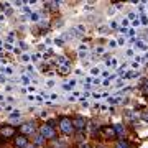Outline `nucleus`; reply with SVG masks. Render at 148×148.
<instances>
[{"instance_id":"4","label":"nucleus","mask_w":148,"mask_h":148,"mask_svg":"<svg viewBox=\"0 0 148 148\" xmlns=\"http://www.w3.org/2000/svg\"><path fill=\"white\" fill-rule=\"evenodd\" d=\"M73 127L77 128V130H84L86 128V120L82 119V117H76L73 120Z\"/></svg>"},{"instance_id":"1","label":"nucleus","mask_w":148,"mask_h":148,"mask_svg":"<svg viewBox=\"0 0 148 148\" xmlns=\"http://www.w3.org/2000/svg\"><path fill=\"white\" fill-rule=\"evenodd\" d=\"M59 128H61V132L66 133V135H71L74 132V127H73V120L69 119V117H61V120H59Z\"/></svg>"},{"instance_id":"11","label":"nucleus","mask_w":148,"mask_h":148,"mask_svg":"<svg viewBox=\"0 0 148 148\" xmlns=\"http://www.w3.org/2000/svg\"><path fill=\"white\" fill-rule=\"evenodd\" d=\"M16 117H20V114H18V112H13L10 115V119H16Z\"/></svg>"},{"instance_id":"3","label":"nucleus","mask_w":148,"mask_h":148,"mask_svg":"<svg viewBox=\"0 0 148 148\" xmlns=\"http://www.w3.org/2000/svg\"><path fill=\"white\" fill-rule=\"evenodd\" d=\"M20 132H21V135H25V137H27L28 133L35 132V125H33V123H30V122H28V123H23V125L20 127Z\"/></svg>"},{"instance_id":"5","label":"nucleus","mask_w":148,"mask_h":148,"mask_svg":"<svg viewBox=\"0 0 148 148\" xmlns=\"http://www.w3.org/2000/svg\"><path fill=\"white\" fill-rule=\"evenodd\" d=\"M0 135L2 137H5V138H8V137H12V135H15V128L13 127H0Z\"/></svg>"},{"instance_id":"15","label":"nucleus","mask_w":148,"mask_h":148,"mask_svg":"<svg viewBox=\"0 0 148 148\" xmlns=\"http://www.w3.org/2000/svg\"><path fill=\"white\" fill-rule=\"evenodd\" d=\"M147 120H148V115H147Z\"/></svg>"},{"instance_id":"14","label":"nucleus","mask_w":148,"mask_h":148,"mask_svg":"<svg viewBox=\"0 0 148 148\" xmlns=\"http://www.w3.org/2000/svg\"><path fill=\"white\" fill-rule=\"evenodd\" d=\"M27 148H35V147H27Z\"/></svg>"},{"instance_id":"12","label":"nucleus","mask_w":148,"mask_h":148,"mask_svg":"<svg viewBox=\"0 0 148 148\" xmlns=\"http://www.w3.org/2000/svg\"><path fill=\"white\" fill-rule=\"evenodd\" d=\"M143 90H145V94L148 95V81H147V82H145V87H143Z\"/></svg>"},{"instance_id":"13","label":"nucleus","mask_w":148,"mask_h":148,"mask_svg":"<svg viewBox=\"0 0 148 148\" xmlns=\"http://www.w3.org/2000/svg\"><path fill=\"white\" fill-rule=\"evenodd\" d=\"M81 148H89V147H87V145H81Z\"/></svg>"},{"instance_id":"10","label":"nucleus","mask_w":148,"mask_h":148,"mask_svg":"<svg viewBox=\"0 0 148 148\" xmlns=\"http://www.w3.org/2000/svg\"><path fill=\"white\" fill-rule=\"evenodd\" d=\"M30 18H32L33 21H38V18H40V16H38V13H32V15H30Z\"/></svg>"},{"instance_id":"7","label":"nucleus","mask_w":148,"mask_h":148,"mask_svg":"<svg viewBox=\"0 0 148 148\" xmlns=\"http://www.w3.org/2000/svg\"><path fill=\"white\" fill-rule=\"evenodd\" d=\"M102 133H106L109 138H115L117 137L115 128H112V127H102Z\"/></svg>"},{"instance_id":"8","label":"nucleus","mask_w":148,"mask_h":148,"mask_svg":"<svg viewBox=\"0 0 148 148\" xmlns=\"http://www.w3.org/2000/svg\"><path fill=\"white\" fill-rule=\"evenodd\" d=\"M35 143H36V145H43V143H45V138H43L41 135H36V137H35Z\"/></svg>"},{"instance_id":"6","label":"nucleus","mask_w":148,"mask_h":148,"mask_svg":"<svg viewBox=\"0 0 148 148\" xmlns=\"http://www.w3.org/2000/svg\"><path fill=\"white\" fill-rule=\"evenodd\" d=\"M15 145L18 148H27L28 147V138L25 135H20L18 138H15Z\"/></svg>"},{"instance_id":"9","label":"nucleus","mask_w":148,"mask_h":148,"mask_svg":"<svg viewBox=\"0 0 148 148\" xmlns=\"http://www.w3.org/2000/svg\"><path fill=\"white\" fill-rule=\"evenodd\" d=\"M117 148H128V143L123 142V140H120V142L117 143Z\"/></svg>"},{"instance_id":"2","label":"nucleus","mask_w":148,"mask_h":148,"mask_svg":"<svg viewBox=\"0 0 148 148\" xmlns=\"http://www.w3.org/2000/svg\"><path fill=\"white\" fill-rule=\"evenodd\" d=\"M40 135H41L45 140H46V138H54V128L46 123V125H43V127L40 128Z\"/></svg>"}]
</instances>
